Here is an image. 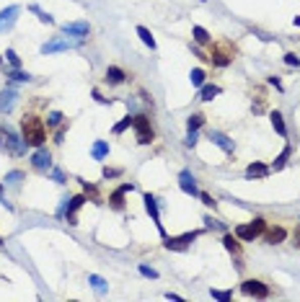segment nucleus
Returning a JSON list of instances; mask_svg holds the SVG:
<instances>
[{
	"label": "nucleus",
	"mask_w": 300,
	"mask_h": 302,
	"mask_svg": "<svg viewBox=\"0 0 300 302\" xmlns=\"http://www.w3.org/2000/svg\"><path fill=\"white\" fill-rule=\"evenodd\" d=\"M179 186H181L184 194H189V197H199V189H197V181L191 176V170H181L179 173Z\"/></svg>",
	"instance_id": "obj_15"
},
{
	"label": "nucleus",
	"mask_w": 300,
	"mask_h": 302,
	"mask_svg": "<svg viewBox=\"0 0 300 302\" xmlns=\"http://www.w3.org/2000/svg\"><path fill=\"white\" fill-rule=\"evenodd\" d=\"M26 178V173H24V170H11V173H6V186H18L21 181H24Z\"/></svg>",
	"instance_id": "obj_30"
},
{
	"label": "nucleus",
	"mask_w": 300,
	"mask_h": 302,
	"mask_svg": "<svg viewBox=\"0 0 300 302\" xmlns=\"http://www.w3.org/2000/svg\"><path fill=\"white\" fill-rule=\"evenodd\" d=\"M85 202H88V199H85V194H75V197L68 199V209H65V220H68V225H78L75 212H78Z\"/></svg>",
	"instance_id": "obj_11"
},
{
	"label": "nucleus",
	"mask_w": 300,
	"mask_h": 302,
	"mask_svg": "<svg viewBox=\"0 0 300 302\" xmlns=\"http://www.w3.org/2000/svg\"><path fill=\"white\" fill-rule=\"evenodd\" d=\"M205 222H207V227H212V230H223V225H220L218 220H212V217H207Z\"/></svg>",
	"instance_id": "obj_45"
},
{
	"label": "nucleus",
	"mask_w": 300,
	"mask_h": 302,
	"mask_svg": "<svg viewBox=\"0 0 300 302\" xmlns=\"http://www.w3.org/2000/svg\"><path fill=\"white\" fill-rule=\"evenodd\" d=\"M145 209H147V214H150V220L156 222V227H158V232L166 238V230H163V222H161V209H158V199L153 197V194H145Z\"/></svg>",
	"instance_id": "obj_10"
},
{
	"label": "nucleus",
	"mask_w": 300,
	"mask_h": 302,
	"mask_svg": "<svg viewBox=\"0 0 300 302\" xmlns=\"http://www.w3.org/2000/svg\"><path fill=\"white\" fill-rule=\"evenodd\" d=\"M199 199H202V204H205V207H215V204H218V202L212 199L210 194H205V191H199Z\"/></svg>",
	"instance_id": "obj_44"
},
{
	"label": "nucleus",
	"mask_w": 300,
	"mask_h": 302,
	"mask_svg": "<svg viewBox=\"0 0 300 302\" xmlns=\"http://www.w3.org/2000/svg\"><path fill=\"white\" fill-rule=\"evenodd\" d=\"M3 189H6V184H0V204H3L6 209H11V204H8V202L3 199Z\"/></svg>",
	"instance_id": "obj_49"
},
{
	"label": "nucleus",
	"mask_w": 300,
	"mask_h": 302,
	"mask_svg": "<svg viewBox=\"0 0 300 302\" xmlns=\"http://www.w3.org/2000/svg\"><path fill=\"white\" fill-rule=\"evenodd\" d=\"M241 292L246 297H256V299L269 297V287L262 282V279H246V282H241Z\"/></svg>",
	"instance_id": "obj_7"
},
{
	"label": "nucleus",
	"mask_w": 300,
	"mask_h": 302,
	"mask_svg": "<svg viewBox=\"0 0 300 302\" xmlns=\"http://www.w3.org/2000/svg\"><path fill=\"white\" fill-rule=\"evenodd\" d=\"M205 124V116L202 114H191L189 119H186V129H189V132H191V129H199Z\"/></svg>",
	"instance_id": "obj_32"
},
{
	"label": "nucleus",
	"mask_w": 300,
	"mask_h": 302,
	"mask_svg": "<svg viewBox=\"0 0 300 302\" xmlns=\"http://www.w3.org/2000/svg\"><path fill=\"white\" fill-rule=\"evenodd\" d=\"M83 191H85V194H91L93 202H98V191H96V186H91L88 181H83Z\"/></svg>",
	"instance_id": "obj_40"
},
{
	"label": "nucleus",
	"mask_w": 300,
	"mask_h": 302,
	"mask_svg": "<svg viewBox=\"0 0 300 302\" xmlns=\"http://www.w3.org/2000/svg\"><path fill=\"white\" fill-rule=\"evenodd\" d=\"M210 294H212V297H215V299H223V302H228V299L233 297V292H220V289H212Z\"/></svg>",
	"instance_id": "obj_41"
},
{
	"label": "nucleus",
	"mask_w": 300,
	"mask_h": 302,
	"mask_svg": "<svg viewBox=\"0 0 300 302\" xmlns=\"http://www.w3.org/2000/svg\"><path fill=\"white\" fill-rule=\"evenodd\" d=\"M223 246H225L230 253H235V256H241V251H243V248H241V243H238V238H235V235H230V232H225V235H223Z\"/></svg>",
	"instance_id": "obj_23"
},
{
	"label": "nucleus",
	"mask_w": 300,
	"mask_h": 302,
	"mask_svg": "<svg viewBox=\"0 0 300 302\" xmlns=\"http://www.w3.org/2000/svg\"><path fill=\"white\" fill-rule=\"evenodd\" d=\"M233 57H235V49H233L230 41H220V44H215L210 52V62L218 65V68H228L233 62Z\"/></svg>",
	"instance_id": "obj_4"
},
{
	"label": "nucleus",
	"mask_w": 300,
	"mask_h": 302,
	"mask_svg": "<svg viewBox=\"0 0 300 302\" xmlns=\"http://www.w3.org/2000/svg\"><path fill=\"white\" fill-rule=\"evenodd\" d=\"M6 59L11 62V68H21V57H18L13 49H6Z\"/></svg>",
	"instance_id": "obj_35"
},
{
	"label": "nucleus",
	"mask_w": 300,
	"mask_h": 302,
	"mask_svg": "<svg viewBox=\"0 0 300 302\" xmlns=\"http://www.w3.org/2000/svg\"><path fill=\"white\" fill-rule=\"evenodd\" d=\"M292 240H295L292 246H297V248H300V225H297V227H295V232H292Z\"/></svg>",
	"instance_id": "obj_48"
},
{
	"label": "nucleus",
	"mask_w": 300,
	"mask_h": 302,
	"mask_svg": "<svg viewBox=\"0 0 300 302\" xmlns=\"http://www.w3.org/2000/svg\"><path fill=\"white\" fill-rule=\"evenodd\" d=\"M140 274L147 276V279H158V271H156V269H150V266H145V264H140Z\"/></svg>",
	"instance_id": "obj_38"
},
{
	"label": "nucleus",
	"mask_w": 300,
	"mask_h": 302,
	"mask_svg": "<svg viewBox=\"0 0 300 302\" xmlns=\"http://www.w3.org/2000/svg\"><path fill=\"white\" fill-rule=\"evenodd\" d=\"M264 227H267V222H264L262 217H254L251 222H243V225L235 227L233 235H235L238 240H243V243H251V240H256V238L264 232Z\"/></svg>",
	"instance_id": "obj_3"
},
{
	"label": "nucleus",
	"mask_w": 300,
	"mask_h": 302,
	"mask_svg": "<svg viewBox=\"0 0 300 302\" xmlns=\"http://www.w3.org/2000/svg\"><path fill=\"white\" fill-rule=\"evenodd\" d=\"M269 119H272L274 132L280 135V137H287V129H285V119H282V114H280V111H272V114H269Z\"/></svg>",
	"instance_id": "obj_22"
},
{
	"label": "nucleus",
	"mask_w": 300,
	"mask_h": 302,
	"mask_svg": "<svg viewBox=\"0 0 300 302\" xmlns=\"http://www.w3.org/2000/svg\"><path fill=\"white\" fill-rule=\"evenodd\" d=\"M91 155H93V160H104L106 155H109V142H106V140H96L93 147H91Z\"/></svg>",
	"instance_id": "obj_20"
},
{
	"label": "nucleus",
	"mask_w": 300,
	"mask_h": 302,
	"mask_svg": "<svg viewBox=\"0 0 300 302\" xmlns=\"http://www.w3.org/2000/svg\"><path fill=\"white\" fill-rule=\"evenodd\" d=\"M269 176V168L264 163H251L246 168V178H267Z\"/></svg>",
	"instance_id": "obj_19"
},
{
	"label": "nucleus",
	"mask_w": 300,
	"mask_h": 302,
	"mask_svg": "<svg viewBox=\"0 0 300 302\" xmlns=\"http://www.w3.org/2000/svg\"><path fill=\"white\" fill-rule=\"evenodd\" d=\"M29 8H31V11H34V13H36V18H39V21H41V24H55V18H52V16H49V13H47V11H41V8H39V6H29Z\"/></svg>",
	"instance_id": "obj_33"
},
{
	"label": "nucleus",
	"mask_w": 300,
	"mask_h": 302,
	"mask_svg": "<svg viewBox=\"0 0 300 302\" xmlns=\"http://www.w3.org/2000/svg\"><path fill=\"white\" fill-rule=\"evenodd\" d=\"M132 127H135V135H137V142H140V145H150V142L156 140V132H153L150 119H147L145 114L132 116Z\"/></svg>",
	"instance_id": "obj_5"
},
{
	"label": "nucleus",
	"mask_w": 300,
	"mask_h": 302,
	"mask_svg": "<svg viewBox=\"0 0 300 302\" xmlns=\"http://www.w3.org/2000/svg\"><path fill=\"white\" fill-rule=\"evenodd\" d=\"M215 96H220V85H212V83H210V85H202L199 93H197L199 101H212Z\"/></svg>",
	"instance_id": "obj_21"
},
{
	"label": "nucleus",
	"mask_w": 300,
	"mask_h": 302,
	"mask_svg": "<svg viewBox=\"0 0 300 302\" xmlns=\"http://www.w3.org/2000/svg\"><path fill=\"white\" fill-rule=\"evenodd\" d=\"M207 140H212V145H218V147L223 150V153H233V150H235L233 140H230L228 135L218 132V129H210V132H207Z\"/></svg>",
	"instance_id": "obj_14"
},
{
	"label": "nucleus",
	"mask_w": 300,
	"mask_h": 302,
	"mask_svg": "<svg viewBox=\"0 0 300 302\" xmlns=\"http://www.w3.org/2000/svg\"><path fill=\"white\" fill-rule=\"evenodd\" d=\"M18 13H21V8H18V6H8L6 11H0V34L13 29V24H16Z\"/></svg>",
	"instance_id": "obj_13"
},
{
	"label": "nucleus",
	"mask_w": 300,
	"mask_h": 302,
	"mask_svg": "<svg viewBox=\"0 0 300 302\" xmlns=\"http://www.w3.org/2000/svg\"><path fill=\"white\" fill-rule=\"evenodd\" d=\"M52 178H55L57 184H65V176H62V170H57V168L52 170Z\"/></svg>",
	"instance_id": "obj_46"
},
{
	"label": "nucleus",
	"mask_w": 300,
	"mask_h": 302,
	"mask_svg": "<svg viewBox=\"0 0 300 302\" xmlns=\"http://www.w3.org/2000/svg\"><path fill=\"white\" fill-rule=\"evenodd\" d=\"M60 31H62V36H73V39H80V41H83L85 36H88L91 26L85 24V21H73V24H65Z\"/></svg>",
	"instance_id": "obj_9"
},
{
	"label": "nucleus",
	"mask_w": 300,
	"mask_h": 302,
	"mask_svg": "<svg viewBox=\"0 0 300 302\" xmlns=\"http://www.w3.org/2000/svg\"><path fill=\"white\" fill-rule=\"evenodd\" d=\"M127 127H132V116H124V119H122V122H119V124L114 127V135H122L124 129H127Z\"/></svg>",
	"instance_id": "obj_36"
},
{
	"label": "nucleus",
	"mask_w": 300,
	"mask_h": 302,
	"mask_svg": "<svg viewBox=\"0 0 300 302\" xmlns=\"http://www.w3.org/2000/svg\"><path fill=\"white\" fill-rule=\"evenodd\" d=\"M285 62L290 65V68H297V65H300V57L292 54V52H287V54H285Z\"/></svg>",
	"instance_id": "obj_43"
},
{
	"label": "nucleus",
	"mask_w": 300,
	"mask_h": 302,
	"mask_svg": "<svg viewBox=\"0 0 300 302\" xmlns=\"http://www.w3.org/2000/svg\"><path fill=\"white\" fill-rule=\"evenodd\" d=\"M88 284H91V287H93L98 294H104L106 289H109V284H106V279H101L98 274H91V276H88Z\"/></svg>",
	"instance_id": "obj_27"
},
{
	"label": "nucleus",
	"mask_w": 300,
	"mask_h": 302,
	"mask_svg": "<svg viewBox=\"0 0 300 302\" xmlns=\"http://www.w3.org/2000/svg\"><path fill=\"white\" fill-rule=\"evenodd\" d=\"M101 176H104V178H117V176H122V170H119V168H104Z\"/></svg>",
	"instance_id": "obj_39"
},
{
	"label": "nucleus",
	"mask_w": 300,
	"mask_h": 302,
	"mask_svg": "<svg viewBox=\"0 0 300 302\" xmlns=\"http://www.w3.org/2000/svg\"><path fill=\"white\" fill-rule=\"evenodd\" d=\"M93 98H96V101H98V103H106V101H109V98H104V96H101V93H98V91H93Z\"/></svg>",
	"instance_id": "obj_50"
},
{
	"label": "nucleus",
	"mask_w": 300,
	"mask_h": 302,
	"mask_svg": "<svg viewBox=\"0 0 300 302\" xmlns=\"http://www.w3.org/2000/svg\"><path fill=\"white\" fill-rule=\"evenodd\" d=\"M6 78H11V80H16V83H29V80H31V75H29V73H21V68L8 70V73H6Z\"/></svg>",
	"instance_id": "obj_31"
},
{
	"label": "nucleus",
	"mask_w": 300,
	"mask_h": 302,
	"mask_svg": "<svg viewBox=\"0 0 300 302\" xmlns=\"http://www.w3.org/2000/svg\"><path fill=\"white\" fill-rule=\"evenodd\" d=\"M80 44V39H68V36H57L47 44H41V54H55V52H68V49H75Z\"/></svg>",
	"instance_id": "obj_6"
},
{
	"label": "nucleus",
	"mask_w": 300,
	"mask_h": 302,
	"mask_svg": "<svg viewBox=\"0 0 300 302\" xmlns=\"http://www.w3.org/2000/svg\"><path fill=\"white\" fill-rule=\"evenodd\" d=\"M60 124H65V116H62L60 111H52L47 116V127H60Z\"/></svg>",
	"instance_id": "obj_34"
},
{
	"label": "nucleus",
	"mask_w": 300,
	"mask_h": 302,
	"mask_svg": "<svg viewBox=\"0 0 300 302\" xmlns=\"http://www.w3.org/2000/svg\"><path fill=\"white\" fill-rule=\"evenodd\" d=\"M197 238H199L197 230L184 232V235H176V238H166V248H168V251H186L189 243H194Z\"/></svg>",
	"instance_id": "obj_8"
},
{
	"label": "nucleus",
	"mask_w": 300,
	"mask_h": 302,
	"mask_svg": "<svg viewBox=\"0 0 300 302\" xmlns=\"http://www.w3.org/2000/svg\"><path fill=\"white\" fill-rule=\"evenodd\" d=\"M31 165L36 170H49L52 168V153H49V150H44V147H39L36 153L31 155Z\"/></svg>",
	"instance_id": "obj_16"
},
{
	"label": "nucleus",
	"mask_w": 300,
	"mask_h": 302,
	"mask_svg": "<svg viewBox=\"0 0 300 302\" xmlns=\"http://www.w3.org/2000/svg\"><path fill=\"white\" fill-rule=\"evenodd\" d=\"M262 235H264V243L277 246V243H282V240L287 238V230H285L282 225H267Z\"/></svg>",
	"instance_id": "obj_12"
},
{
	"label": "nucleus",
	"mask_w": 300,
	"mask_h": 302,
	"mask_svg": "<svg viewBox=\"0 0 300 302\" xmlns=\"http://www.w3.org/2000/svg\"><path fill=\"white\" fill-rule=\"evenodd\" d=\"M26 142L24 137H18L11 127H0V150H6V155H24L26 153Z\"/></svg>",
	"instance_id": "obj_2"
},
{
	"label": "nucleus",
	"mask_w": 300,
	"mask_h": 302,
	"mask_svg": "<svg viewBox=\"0 0 300 302\" xmlns=\"http://www.w3.org/2000/svg\"><path fill=\"white\" fill-rule=\"evenodd\" d=\"M197 140H199L197 129H191V132L186 135V140H184V145H186V147H194V145H197Z\"/></svg>",
	"instance_id": "obj_37"
},
{
	"label": "nucleus",
	"mask_w": 300,
	"mask_h": 302,
	"mask_svg": "<svg viewBox=\"0 0 300 302\" xmlns=\"http://www.w3.org/2000/svg\"><path fill=\"white\" fill-rule=\"evenodd\" d=\"M16 98H18L16 88H6V91H0V114H11Z\"/></svg>",
	"instance_id": "obj_17"
},
{
	"label": "nucleus",
	"mask_w": 300,
	"mask_h": 302,
	"mask_svg": "<svg viewBox=\"0 0 300 302\" xmlns=\"http://www.w3.org/2000/svg\"><path fill=\"white\" fill-rule=\"evenodd\" d=\"M269 85H274L277 91H282V83H280V78H277V75H272V78H269Z\"/></svg>",
	"instance_id": "obj_47"
},
{
	"label": "nucleus",
	"mask_w": 300,
	"mask_h": 302,
	"mask_svg": "<svg viewBox=\"0 0 300 302\" xmlns=\"http://www.w3.org/2000/svg\"><path fill=\"white\" fill-rule=\"evenodd\" d=\"M205 78H207V73L202 70V68H194L189 73V80H191V85H194V88H202L205 85Z\"/></svg>",
	"instance_id": "obj_26"
},
{
	"label": "nucleus",
	"mask_w": 300,
	"mask_h": 302,
	"mask_svg": "<svg viewBox=\"0 0 300 302\" xmlns=\"http://www.w3.org/2000/svg\"><path fill=\"white\" fill-rule=\"evenodd\" d=\"M124 80H127V73L122 68H117V65H109V68H106V83L109 85H122Z\"/></svg>",
	"instance_id": "obj_18"
},
{
	"label": "nucleus",
	"mask_w": 300,
	"mask_h": 302,
	"mask_svg": "<svg viewBox=\"0 0 300 302\" xmlns=\"http://www.w3.org/2000/svg\"><path fill=\"white\" fill-rule=\"evenodd\" d=\"M191 34H194V41H197V44H210V41H212L210 31L202 29V26H194V29H191Z\"/></svg>",
	"instance_id": "obj_28"
},
{
	"label": "nucleus",
	"mask_w": 300,
	"mask_h": 302,
	"mask_svg": "<svg viewBox=\"0 0 300 302\" xmlns=\"http://www.w3.org/2000/svg\"><path fill=\"white\" fill-rule=\"evenodd\" d=\"M124 194H127V191H124L122 186H119L117 191H112V197H109V204H112L114 209H124Z\"/></svg>",
	"instance_id": "obj_25"
},
{
	"label": "nucleus",
	"mask_w": 300,
	"mask_h": 302,
	"mask_svg": "<svg viewBox=\"0 0 300 302\" xmlns=\"http://www.w3.org/2000/svg\"><path fill=\"white\" fill-rule=\"evenodd\" d=\"M21 132H24L21 137H24L26 145L41 147L44 140H47V124L41 122L39 116H34V114H26L24 119H21Z\"/></svg>",
	"instance_id": "obj_1"
},
{
	"label": "nucleus",
	"mask_w": 300,
	"mask_h": 302,
	"mask_svg": "<svg viewBox=\"0 0 300 302\" xmlns=\"http://www.w3.org/2000/svg\"><path fill=\"white\" fill-rule=\"evenodd\" d=\"M65 132H68V127H65V124H60L57 135H55V142H57V145H62V142H65Z\"/></svg>",
	"instance_id": "obj_42"
},
{
	"label": "nucleus",
	"mask_w": 300,
	"mask_h": 302,
	"mask_svg": "<svg viewBox=\"0 0 300 302\" xmlns=\"http://www.w3.org/2000/svg\"><path fill=\"white\" fill-rule=\"evenodd\" d=\"M137 36L142 39V44H145V47L156 49V39H153V34H150V29H145V26H137Z\"/></svg>",
	"instance_id": "obj_29"
},
{
	"label": "nucleus",
	"mask_w": 300,
	"mask_h": 302,
	"mask_svg": "<svg viewBox=\"0 0 300 302\" xmlns=\"http://www.w3.org/2000/svg\"><path fill=\"white\" fill-rule=\"evenodd\" d=\"M290 153H292V147L287 145V147L282 150V153L274 158V163H272V170H282V168H285V163H287V158H290Z\"/></svg>",
	"instance_id": "obj_24"
}]
</instances>
